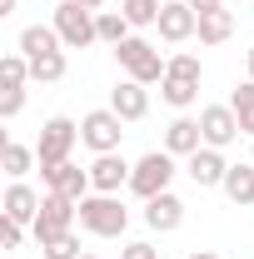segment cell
I'll list each match as a JSON object with an SVG mask.
<instances>
[{
  "label": "cell",
  "instance_id": "7",
  "mask_svg": "<svg viewBox=\"0 0 254 259\" xmlns=\"http://www.w3.org/2000/svg\"><path fill=\"white\" fill-rule=\"evenodd\" d=\"M75 220H80V204L50 190L45 199H40V214H35V225H30V229H35V239H50V234H65Z\"/></svg>",
  "mask_w": 254,
  "mask_h": 259
},
{
  "label": "cell",
  "instance_id": "36",
  "mask_svg": "<svg viewBox=\"0 0 254 259\" xmlns=\"http://www.w3.org/2000/svg\"><path fill=\"white\" fill-rule=\"evenodd\" d=\"M244 65H249V80H254V50H249V55H244Z\"/></svg>",
  "mask_w": 254,
  "mask_h": 259
},
{
  "label": "cell",
  "instance_id": "22",
  "mask_svg": "<svg viewBox=\"0 0 254 259\" xmlns=\"http://www.w3.org/2000/svg\"><path fill=\"white\" fill-rule=\"evenodd\" d=\"M229 110L239 115V130L254 140V80H244V85H234V95H229Z\"/></svg>",
  "mask_w": 254,
  "mask_h": 259
},
{
  "label": "cell",
  "instance_id": "14",
  "mask_svg": "<svg viewBox=\"0 0 254 259\" xmlns=\"http://www.w3.org/2000/svg\"><path fill=\"white\" fill-rule=\"evenodd\" d=\"M185 169H190V180L199 185V190H209V185H224V175H229V164H224V150H209V145H204V150H194Z\"/></svg>",
  "mask_w": 254,
  "mask_h": 259
},
{
  "label": "cell",
  "instance_id": "4",
  "mask_svg": "<svg viewBox=\"0 0 254 259\" xmlns=\"http://www.w3.org/2000/svg\"><path fill=\"white\" fill-rule=\"evenodd\" d=\"M170 180H175V155H170V150H150L145 160L135 164V175H130V190L140 194V199H155V194L170 190Z\"/></svg>",
  "mask_w": 254,
  "mask_h": 259
},
{
  "label": "cell",
  "instance_id": "11",
  "mask_svg": "<svg viewBox=\"0 0 254 259\" xmlns=\"http://www.w3.org/2000/svg\"><path fill=\"white\" fill-rule=\"evenodd\" d=\"M130 175H135V164L120 160V150H115V155H95V164H90L95 194H120V185H130Z\"/></svg>",
  "mask_w": 254,
  "mask_h": 259
},
{
  "label": "cell",
  "instance_id": "32",
  "mask_svg": "<svg viewBox=\"0 0 254 259\" xmlns=\"http://www.w3.org/2000/svg\"><path fill=\"white\" fill-rule=\"evenodd\" d=\"M224 0H190V10H199V15H204V10H220Z\"/></svg>",
  "mask_w": 254,
  "mask_h": 259
},
{
  "label": "cell",
  "instance_id": "18",
  "mask_svg": "<svg viewBox=\"0 0 254 259\" xmlns=\"http://www.w3.org/2000/svg\"><path fill=\"white\" fill-rule=\"evenodd\" d=\"M220 190L229 194L239 209H244V204H254V160H249V164H229V175H224Z\"/></svg>",
  "mask_w": 254,
  "mask_h": 259
},
{
  "label": "cell",
  "instance_id": "15",
  "mask_svg": "<svg viewBox=\"0 0 254 259\" xmlns=\"http://www.w3.org/2000/svg\"><path fill=\"white\" fill-rule=\"evenodd\" d=\"M164 150H170V155H185V160H190L194 150H204V130H199V120H190V115L170 120V130H164Z\"/></svg>",
  "mask_w": 254,
  "mask_h": 259
},
{
  "label": "cell",
  "instance_id": "34",
  "mask_svg": "<svg viewBox=\"0 0 254 259\" xmlns=\"http://www.w3.org/2000/svg\"><path fill=\"white\" fill-rule=\"evenodd\" d=\"M75 5H85V10H100V5H105V0H75Z\"/></svg>",
  "mask_w": 254,
  "mask_h": 259
},
{
  "label": "cell",
  "instance_id": "5",
  "mask_svg": "<svg viewBox=\"0 0 254 259\" xmlns=\"http://www.w3.org/2000/svg\"><path fill=\"white\" fill-rule=\"evenodd\" d=\"M75 140H80V125H75V120H65V115L45 120V130H40V145H35V160H40V169H45V164H65V160H70V150H75Z\"/></svg>",
  "mask_w": 254,
  "mask_h": 259
},
{
  "label": "cell",
  "instance_id": "24",
  "mask_svg": "<svg viewBox=\"0 0 254 259\" xmlns=\"http://www.w3.org/2000/svg\"><path fill=\"white\" fill-rule=\"evenodd\" d=\"M194 95H199V85H190V80H170V75L159 80V100H164V105H175V110H190Z\"/></svg>",
  "mask_w": 254,
  "mask_h": 259
},
{
  "label": "cell",
  "instance_id": "1",
  "mask_svg": "<svg viewBox=\"0 0 254 259\" xmlns=\"http://www.w3.org/2000/svg\"><path fill=\"white\" fill-rule=\"evenodd\" d=\"M130 225V209L120 204V194H85L80 199V229L95 239H120Z\"/></svg>",
  "mask_w": 254,
  "mask_h": 259
},
{
  "label": "cell",
  "instance_id": "17",
  "mask_svg": "<svg viewBox=\"0 0 254 259\" xmlns=\"http://www.w3.org/2000/svg\"><path fill=\"white\" fill-rule=\"evenodd\" d=\"M50 50H60L55 25H25V30H20V55H25V60H40V55H50Z\"/></svg>",
  "mask_w": 254,
  "mask_h": 259
},
{
  "label": "cell",
  "instance_id": "27",
  "mask_svg": "<svg viewBox=\"0 0 254 259\" xmlns=\"http://www.w3.org/2000/svg\"><path fill=\"white\" fill-rule=\"evenodd\" d=\"M164 75H170V80H190V85H199V80H204V65H199V55H170Z\"/></svg>",
  "mask_w": 254,
  "mask_h": 259
},
{
  "label": "cell",
  "instance_id": "37",
  "mask_svg": "<svg viewBox=\"0 0 254 259\" xmlns=\"http://www.w3.org/2000/svg\"><path fill=\"white\" fill-rule=\"evenodd\" d=\"M80 259H95V254H80Z\"/></svg>",
  "mask_w": 254,
  "mask_h": 259
},
{
  "label": "cell",
  "instance_id": "2",
  "mask_svg": "<svg viewBox=\"0 0 254 259\" xmlns=\"http://www.w3.org/2000/svg\"><path fill=\"white\" fill-rule=\"evenodd\" d=\"M115 60L125 65L130 80H140V85H155V80H164V55H159L155 45L145 40V35H130L125 45H115Z\"/></svg>",
  "mask_w": 254,
  "mask_h": 259
},
{
  "label": "cell",
  "instance_id": "31",
  "mask_svg": "<svg viewBox=\"0 0 254 259\" xmlns=\"http://www.w3.org/2000/svg\"><path fill=\"white\" fill-rule=\"evenodd\" d=\"M120 259H159V249H155V244H145V239H135V244L120 249Z\"/></svg>",
  "mask_w": 254,
  "mask_h": 259
},
{
  "label": "cell",
  "instance_id": "10",
  "mask_svg": "<svg viewBox=\"0 0 254 259\" xmlns=\"http://www.w3.org/2000/svg\"><path fill=\"white\" fill-rule=\"evenodd\" d=\"M159 40H170V45H180V40H190L199 30V10H190V0H164V10H159Z\"/></svg>",
  "mask_w": 254,
  "mask_h": 259
},
{
  "label": "cell",
  "instance_id": "30",
  "mask_svg": "<svg viewBox=\"0 0 254 259\" xmlns=\"http://www.w3.org/2000/svg\"><path fill=\"white\" fill-rule=\"evenodd\" d=\"M20 234H25V225H15V220H0V244H5V249H20Z\"/></svg>",
  "mask_w": 254,
  "mask_h": 259
},
{
  "label": "cell",
  "instance_id": "20",
  "mask_svg": "<svg viewBox=\"0 0 254 259\" xmlns=\"http://www.w3.org/2000/svg\"><path fill=\"white\" fill-rule=\"evenodd\" d=\"M0 164H5V175H10V180H25V175H30V164H35V150H25L20 140H5V145H0Z\"/></svg>",
  "mask_w": 254,
  "mask_h": 259
},
{
  "label": "cell",
  "instance_id": "6",
  "mask_svg": "<svg viewBox=\"0 0 254 259\" xmlns=\"http://www.w3.org/2000/svg\"><path fill=\"white\" fill-rule=\"evenodd\" d=\"M125 120L115 115V110H90L85 120H80V145H90L95 155H115L120 150V140H125Z\"/></svg>",
  "mask_w": 254,
  "mask_h": 259
},
{
  "label": "cell",
  "instance_id": "29",
  "mask_svg": "<svg viewBox=\"0 0 254 259\" xmlns=\"http://www.w3.org/2000/svg\"><path fill=\"white\" fill-rule=\"evenodd\" d=\"M20 110H25V85H20V90H5V95H0V120H15Z\"/></svg>",
  "mask_w": 254,
  "mask_h": 259
},
{
  "label": "cell",
  "instance_id": "35",
  "mask_svg": "<svg viewBox=\"0 0 254 259\" xmlns=\"http://www.w3.org/2000/svg\"><path fill=\"white\" fill-rule=\"evenodd\" d=\"M190 259H220V254H209V249H199V254H190Z\"/></svg>",
  "mask_w": 254,
  "mask_h": 259
},
{
  "label": "cell",
  "instance_id": "38",
  "mask_svg": "<svg viewBox=\"0 0 254 259\" xmlns=\"http://www.w3.org/2000/svg\"><path fill=\"white\" fill-rule=\"evenodd\" d=\"M249 160H254V155H249Z\"/></svg>",
  "mask_w": 254,
  "mask_h": 259
},
{
  "label": "cell",
  "instance_id": "21",
  "mask_svg": "<svg viewBox=\"0 0 254 259\" xmlns=\"http://www.w3.org/2000/svg\"><path fill=\"white\" fill-rule=\"evenodd\" d=\"M130 30H135V25H130L125 15H115V10H95V35L105 40V45H125Z\"/></svg>",
  "mask_w": 254,
  "mask_h": 259
},
{
  "label": "cell",
  "instance_id": "19",
  "mask_svg": "<svg viewBox=\"0 0 254 259\" xmlns=\"http://www.w3.org/2000/svg\"><path fill=\"white\" fill-rule=\"evenodd\" d=\"M199 40H204V45H224V40H229V35H234V15H229V10H204V15H199Z\"/></svg>",
  "mask_w": 254,
  "mask_h": 259
},
{
  "label": "cell",
  "instance_id": "25",
  "mask_svg": "<svg viewBox=\"0 0 254 259\" xmlns=\"http://www.w3.org/2000/svg\"><path fill=\"white\" fill-rule=\"evenodd\" d=\"M30 80H40V85H55V80H65V50H50V55L30 60Z\"/></svg>",
  "mask_w": 254,
  "mask_h": 259
},
{
  "label": "cell",
  "instance_id": "26",
  "mask_svg": "<svg viewBox=\"0 0 254 259\" xmlns=\"http://www.w3.org/2000/svg\"><path fill=\"white\" fill-rule=\"evenodd\" d=\"M40 254H45V259H80V239H75V229L40 239Z\"/></svg>",
  "mask_w": 254,
  "mask_h": 259
},
{
  "label": "cell",
  "instance_id": "16",
  "mask_svg": "<svg viewBox=\"0 0 254 259\" xmlns=\"http://www.w3.org/2000/svg\"><path fill=\"white\" fill-rule=\"evenodd\" d=\"M5 220H15V225H35V214H40V194L25 185V180H10V190H5Z\"/></svg>",
  "mask_w": 254,
  "mask_h": 259
},
{
  "label": "cell",
  "instance_id": "9",
  "mask_svg": "<svg viewBox=\"0 0 254 259\" xmlns=\"http://www.w3.org/2000/svg\"><path fill=\"white\" fill-rule=\"evenodd\" d=\"M40 180H45V185H50L55 194L75 199V204H80L85 194L95 190V185H90V169H80L75 160H65V164H45V169H40Z\"/></svg>",
  "mask_w": 254,
  "mask_h": 259
},
{
  "label": "cell",
  "instance_id": "3",
  "mask_svg": "<svg viewBox=\"0 0 254 259\" xmlns=\"http://www.w3.org/2000/svg\"><path fill=\"white\" fill-rule=\"evenodd\" d=\"M55 35H60L65 50H85V45H95V10H85V5H75V0H60L55 5Z\"/></svg>",
  "mask_w": 254,
  "mask_h": 259
},
{
  "label": "cell",
  "instance_id": "13",
  "mask_svg": "<svg viewBox=\"0 0 254 259\" xmlns=\"http://www.w3.org/2000/svg\"><path fill=\"white\" fill-rule=\"evenodd\" d=\"M110 110H115L120 120H145V115H150V90H145L140 80H120V85L110 90Z\"/></svg>",
  "mask_w": 254,
  "mask_h": 259
},
{
  "label": "cell",
  "instance_id": "33",
  "mask_svg": "<svg viewBox=\"0 0 254 259\" xmlns=\"http://www.w3.org/2000/svg\"><path fill=\"white\" fill-rule=\"evenodd\" d=\"M0 15H15V0H0Z\"/></svg>",
  "mask_w": 254,
  "mask_h": 259
},
{
  "label": "cell",
  "instance_id": "12",
  "mask_svg": "<svg viewBox=\"0 0 254 259\" xmlns=\"http://www.w3.org/2000/svg\"><path fill=\"white\" fill-rule=\"evenodd\" d=\"M145 225L159 229V234H170V229H180L185 225V199L180 194H155V199H145Z\"/></svg>",
  "mask_w": 254,
  "mask_h": 259
},
{
  "label": "cell",
  "instance_id": "28",
  "mask_svg": "<svg viewBox=\"0 0 254 259\" xmlns=\"http://www.w3.org/2000/svg\"><path fill=\"white\" fill-rule=\"evenodd\" d=\"M25 80H30V60H25V55H5V60H0V85H5V90H20Z\"/></svg>",
  "mask_w": 254,
  "mask_h": 259
},
{
  "label": "cell",
  "instance_id": "23",
  "mask_svg": "<svg viewBox=\"0 0 254 259\" xmlns=\"http://www.w3.org/2000/svg\"><path fill=\"white\" fill-rule=\"evenodd\" d=\"M159 10H164V0H120V15L130 25H159Z\"/></svg>",
  "mask_w": 254,
  "mask_h": 259
},
{
  "label": "cell",
  "instance_id": "8",
  "mask_svg": "<svg viewBox=\"0 0 254 259\" xmlns=\"http://www.w3.org/2000/svg\"><path fill=\"white\" fill-rule=\"evenodd\" d=\"M199 130H204V145L209 150H229L244 130H239V115L229 110V105H204L199 110Z\"/></svg>",
  "mask_w": 254,
  "mask_h": 259
}]
</instances>
